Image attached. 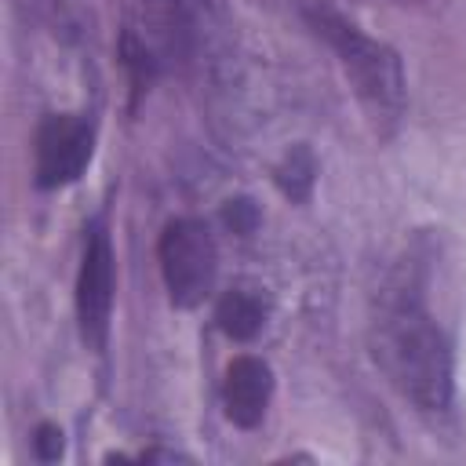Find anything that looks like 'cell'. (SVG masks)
<instances>
[{
  "instance_id": "ba28073f",
  "label": "cell",
  "mask_w": 466,
  "mask_h": 466,
  "mask_svg": "<svg viewBox=\"0 0 466 466\" xmlns=\"http://www.w3.org/2000/svg\"><path fill=\"white\" fill-rule=\"evenodd\" d=\"M313 157L306 153V149H291L288 157H284V164L277 167V182H280V189L291 197V200H302L306 193H309V186H313Z\"/></svg>"
},
{
  "instance_id": "52a82bcc",
  "label": "cell",
  "mask_w": 466,
  "mask_h": 466,
  "mask_svg": "<svg viewBox=\"0 0 466 466\" xmlns=\"http://www.w3.org/2000/svg\"><path fill=\"white\" fill-rule=\"evenodd\" d=\"M215 320H218V328H222L229 339L248 342V339H255V335L262 331V324H266V302H262L255 291H248V288H233V291H226V295L218 299Z\"/></svg>"
},
{
  "instance_id": "5b68a950",
  "label": "cell",
  "mask_w": 466,
  "mask_h": 466,
  "mask_svg": "<svg viewBox=\"0 0 466 466\" xmlns=\"http://www.w3.org/2000/svg\"><path fill=\"white\" fill-rule=\"evenodd\" d=\"M109 313H113V244L102 226H91L76 273V317L91 346L106 342Z\"/></svg>"
},
{
  "instance_id": "30bf717a",
  "label": "cell",
  "mask_w": 466,
  "mask_h": 466,
  "mask_svg": "<svg viewBox=\"0 0 466 466\" xmlns=\"http://www.w3.org/2000/svg\"><path fill=\"white\" fill-rule=\"evenodd\" d=\"M397 4H422V0H397Z\"/></svg>"
},
{
  "instance_id": "3957f363",
  "label": "cell",
  "mask_w": 466,
  "mask_h": 466,
  "mask_svg": "<svg viewBox=\"0 0 466 466\" xmlns=\"http://www.w3.org/2000/svg\"><path fill=\"white\" fill-rule=\"evenodd\" d=\"M160 273L175 306H197L215 288L218 251L215 237L200 218H171L160 233Z\"/></svg>"
},
{
  "instance_id": "8992f818",
  "label": "cell",
  "mask_w": 466,
  "mask_h": 466,
  "mask_svg": "<svg viewBox=\"0 0 466 466\" xmlns=\"http://www.w3.org/2000/svg\"><path fill=\"white\" fill-rule=\"evenodd\" d=\"M269 393H273V371L266 360L244 353V357H233V364L226 368V382H222V400H226V415L251 430L262 422L266 415V404H269Z\"/></svg>"
},
{
  "instance_id": "7a4b0ae2",
  "label": "cell",
  "mask_w": 466,
  "mask_h": 466,
  "mask_svg": "<svg viewBox=\"0 0 466 466\" xmlns=\"http://www.w3.org/2000/svg\"><path fill=\"white\" fill-rule=\"evenodd\" d=\"M306 18L313 33L339 55V66L346 80L353 84V95L360 98L364 113L379 131H390L404 113V69L390 44L368 36L360 25L342 18L339 11L313 4L306 7Z\"/></svg>"
},
{
  "instance_id": "277c9868",
  "label": "cell",
  "mask_w": 466,
  "mask_h": 466,
  "mask_svg": "<svg viewBox=\"0 0 466 466\" xmlns=\"http://www.w3.org/2000/svg\"><path fill=\"white\" fill-rule=\"evenodd\" d=\"M95 149V127L73 113H51L36 127V186L58 189L84 175Z\"/></svg>"
},
{
  "instance_id": "6da1fadb",
  "label": "cell",
  "mask_w": 466,
  "mask_h": 466,
  "mask_svg": "<svg viewBox=\"0 0 466 466\" xmlns=\"http://www.w3.org/2000/svg\"><path fill=\"white\" fill-rule=\"evenodd\" d=\"M371 353L390 386L419 411L441 415L451 408V342L426 306L422 277L415 273V266H400L382 288L371 320Z\"/></svg>"
},
{
  "instance_id": "9c48e42d",
  "label": "cell",
  "mask_w": 466,
  "mask_h": 466,
  "mask_svg": "<svg viewBox=\"0 0 466 466\" xmlns=\"http://www.w3.org/2000/svg\"><path fill=\"white\" fill-rule=\"evenodd\" d=\"M36 455L44 459V462H55L58 455H62V430L58 426H51V422H44L40 430H36Z\"/></svg>"
}]
</instances>
